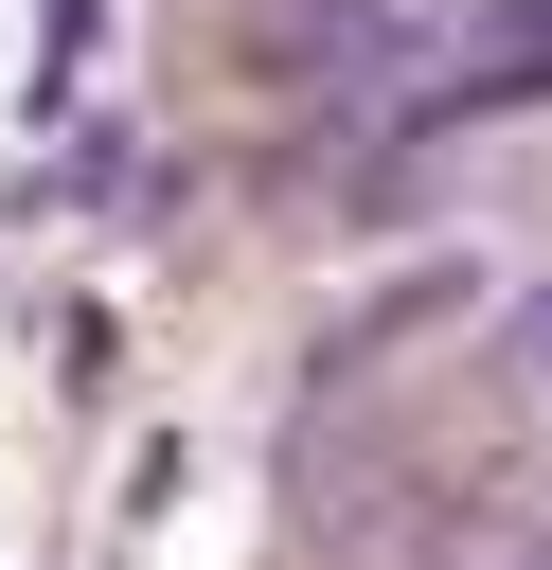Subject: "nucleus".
Listing matches in <instances>:
<instances>
[{"label":"nucleus","instance_id":"1","mask_svg":"<svg viewBox=\"0 0 552 570\" xmlns=\"http://www.w3.org/2000/svg\"><path fill=\"white\" fill-rule=\"evenodd\" d=\"M534 356H552V303H534Z\"/></svg>","mask_w":552,"mask_h":570},{"label":"nucleus","instance_id":"2","mask_svg":"<svg viewBox=\"0 0 552 570\" xmlns=\"http://www.w3.org/2000/svg\"><path fill=\"white\" fill-rule=\"evenodd\" d=\"M534 570H552V552H534Z\"/></svg>","mask_w":552,"mask_h":570}]
</instances>
